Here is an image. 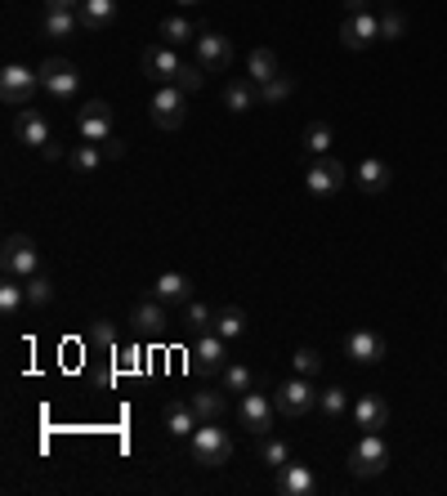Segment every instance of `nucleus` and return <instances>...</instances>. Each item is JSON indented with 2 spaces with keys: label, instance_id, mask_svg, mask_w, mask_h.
I'll use <instances>...</instances> for the list:
<instances>
[{
  "label": "nucleus",
  "instance_id": "15",
  "mask_svg": "<svg viewBox=\"0 0 447 496\" xmlns=\"http://www.w3.org/2000/svg\"><path fill=\"white\" fill-rule=\"evenodd\" d=\"M14 139L28 144V148H46V144L54 139V130H50V121H46L37 108H19V112H14Z\"/></svg>",
  "mask_w": 447,
  "mask_h": 496
},
{
  "label": "nucleus",
  "instance_id": "41",
  "mask_svg": "<svg viewBox=\"0 0 447 496\" xmlns=\"http://www.w3.org/2000/svg\"><path fill=\"white\" fill-rule=\"evenodd\" d=\"M202 81H206V68H202V63H184L175 86H179L184 95H197V90H202Z\"/></svg>",
  "mask_w": 447,
  "mask_h": 496
},
{
  "label": "nucleus",
  "instance_id": "28",
  "mask_svg": "<svg viewBox=\"0 0 447 496\" xmlns=\"http://www.w3.org/2000/svg\"><path fill=\"white\" fill-rule=\"evenodd\" d=\"M331 144H335V135H331L327 121H309V126H304V153H309V157H327Z\"/></svg>",
  "mask_w": 447,
  "mask_h": 496
},
{
  "label": "nucleus",
  "instance_id": "35",
  "mask_svg": "<svg viewBox=\"0 0 447 496\" xmlns=\"http://www.w3.org/2000/svg\"><path fill=\"white\" fill-rule=\"evenodd\" d=\"M215 331H219L224 340H237V335L246 331V313H242V309H219V313H215Z\"/></svg>",
  "mask_w": 447,
  "mask_h": 496
},
{
  "label": "nucleus",
  "instance_id": "29",
  "mask_svg": "<svg viewBox=\"0 0 447 496\" xmlns=\"http://www.w3.org/2000/svg\"><path fill=\"white\" fill-rule=\"evenodd\" d=\"M68 166H72L77 175H95V170L103 166V148H99V144H86V139H81V144L72 148V157H68Z\"/></svg>",
  "mask_w": 447,
  "mask_h": 496
},
{
  "label": "nucleus",
  "instance_id": "32",
  "mask_svg": "<svg viewBox=\"0 0 447 496\" xmlns=\"http://www.w3.org/2000/svg\"><path fill=\"white\" fill-rule=\"evenodd\" d=\"M219 384H224V393H251V389H255V376H251L242 362H228V367L219 371Z\"/></svg>",
  "mask_w": 447,
  "mask_h": 496
},
{
  "label": "nucleus",
  "instance_id": "25",
  "mask_svg": "<svg viewBox=\"0 0 447 496\" xmlns=\"http://www.w3.org/2000/svg\"><path fill=\"white\" fill-rule=\"evenodd\" d=\"M246 77H251L255 86H264V81H273V77H282V68H277V54H273L269 45H260V50H251V59H246Z\"/></svg>",
  "mask_w": 447,
  "mask_h": 496
},
{
  "label": "nucleus",
  "instance_id": "20",
  "mask_svg": "<svg viewBox=\"0 0 447 496\" xmlns=\"http://www.w3.org/2000/svg\"><path fill=\"white\" fill-rule=\"evenodd\" d=\"M277 492H282V496H309V492H313V469L286 460V465L277 469Z\"/></svg>",
  "mask_w": 447,
  "mask_h": 496
},
{
  "label": "nucleus",
  "instance_id": "23",
  "mask_svg": "<svg viewBox=\"0 0 447 496\" xmlns=\"http://www.w3.org/2000/svg\"><path fill=\"white\" fill-rule=\"evenodd\" d=\"M144 335H161L166 331V322H170V313H166V304L161 300H148V304H135V318H130Z\"/></svg>",
  "mask_w": 447,
  "mask_h": 496
},
{
  "label": "nucleus",
  "instance_id": "10",
  "mask_svg": "<svg viewBox=\"0 0 447 496\" xmlns=\"http://www.w3.org/2000/svg\"><path fill=\"white\" fill-rule=\"evenodd\" d=\"M380 41V14H344V23H340V45L344 50H367V45H376Z\"/></svg>",
  "mask_w": 447,
  "mask_h": 496
},
{
  "label": "nucleus",
  "instance_id": "38",
  "mask_svg": "<svg viewBox=\"0 0 447 496\" xmlns=\"http://www.w3.org/2000/svg\"><path fill=\"white\" fill-rule=\"evenodd\" d=\"M260 460H264L269 469H282V465L291 460V447H286L282 438H264V442H260Z\"/></svg>",
  "mask_w": 447,
  "mask_h": 496
},
{
  "label": "nucleus",
  "instance_id": "9",
  "mask_svg": "<svg viewBox=\"0 0 447 496\" xmlns=\"http://www.w3.org/2000/svg\"><path fill=\"white\" fill-rule=\"evenodd\" d=\"M344 184H349V170H344L335 157H313V166H309V175H304V188H309L313 197H335Z\"/></svg>",
  "mask_w": 447,
  "mask_h": 496
},
{
  "label": "nucleus",
  "instance_id": "4",
  "mask_svg": "<svg viewBox=\"0 0 447 496\" xmlns=\"http://www.w3.org/2000/svg\"><path fill=\"white\" fill-rule=\"evenodd\" d=\"M37 90H41V72H28L23 63H10L5 72H0V99H5L14 112H19V108H32Z\"/></svg>",
  "mask_w": 447,
  "mask_h": 496
},
{
  "label": "nucleus",
  "instance_id": "3",
  "mask_svg": "<svg viewBox=\"0 0 447 496\" xmlns=\"http://www.w3.org/2000/svg\"><path fill=\"white\" fill-rule=\"evenodd\" d=\"M0 264H5V273L10 277H32V273H41V251H37V242L28 237V233H10L5 237V251H0Z\"/></svg>",
  "mask_w": 447,
  "mask_h": 496
},
{
  "label": "nucleus",
  "instance_id": "45",
  "mask_svg": "<svg viewBox=\"0 0 447 496\" xmlns=\"http://www.w3.org/2000/svg\"><path fill=\"white\" fill-rule=\"evenodd\" d=\"M344 14H367V0H344Z\"/></svg>",
  "mask_w": 447,
  "mask_h": 496
},
{
  "label": "nucleus",
  "instance_id": "12",
  "mask_svg": "<svg viewBox=\"0 0 447 496\" xmlns=\"http://www.w3.org/2000/svg\"><path fill=\"white\" fill-rule=\"evenodd\" d=\"M77 130H81V139H86V144H108V139H112V103H103V99L86 103V108H81Z\"/></svg>",
  "mask_w": 447,
  "mask_h": 496
},
{
  "label": "nucleus",
  "instance_id": "34",
  "mask_svg": "<svg viewBox=\"0 0 447 496\" xmlns=\"http://www.w3.org/2000/svg\"><path fill=\"white\" fill-rule=\"evenodd\" d=\"M193 411H197V420H219L224 416V393H215V389L193 393Z\"/></svg>",
  "mask_w": 447,
  "mask_h": 496
},
{
  "label": "nucleus",
  "instance_id": "19",
  "mask_svg": "<svg viewBox=\"0 0 447 496\" xmlns=\"http://www.w3.org/2000/svg\"><path fill=\"white\" fill-rule=\"evenodd\" d=\"M77 19H81V32H103L117 23V0H86Z\"/></svg>",
  "mask_w": 447,
  "mask_h": 496
},
{
  "label": "nucleus",
  "instance_id": "16",
  "mask_svg": "<svg viewBox=\"0 0 447 496\" xmlns=\"http://www.w3.org/2000/svg\"><path fill=\"white\" fill-rule=\"evenodd\" d=\"M344 353H349L353 362L371 367V362H380V358H385V335H376L371 327H358V331H349V335H344Z\"/></svg>",
  "mask_w": 447,
  "mask_h": 496
},
{
  "label": "nucleus",
  "instance_id": "5",
  "mask_svg": "<svg viewBox=\"0 0 447 496\" xmlns=\"http://www.w3.org/2000/svg\"><path fill=\"white\" fill-rule=\"evenodd\" d=\"M385 465H389L385 438H380V434H362V438L353 442V451H349V474H353V478H376V474H385Z\"/></svg>",
  "mask_w": 447,
  "mask_h": 496
},
{
  "label": "nucleus",
  "instance_id": "1",
  "mask_svg": "<svg viewBox=\"0 0 447 496\" xmlns=\"http://www.w3.org/2000/svg\"><path fill=\"white\" fill-rule=\"evenodd\" d=\"M188 456H193V465H202V469L228 465V460H233V438H228V429H219L215 420H202V425L193 429V438H188Z\"/></svg>",
  "mask_w": 447,
  "mask_h": 496
},
{
  "label": "nucleus",
  "instance_id": "33",
  "mask_svg": "<svg viewBox=\"0 0 447 496\" xmlns=\"http://www.w3.org/2000/svg\"><path fill=\"white\" fill-rule=\"evenodd\" d=\"M23 291H28V304H32V309H46V304L54 300V282H50L46 273H32V277L23 282Z\"/></svg>",
  "mask_w": 447,
  "mask_h": 496
},
{
  "label": "nucleus",
  "instance_id": "8",
  "mask_svg": "<svg viewBox=\"0 0 447 496\" xmlns=\"http://www.w3.org/2000/svg\"><path fill=\"white\" fill-rule=\"evenodd\" d=\"M237 420H242L246 434L269 438V429H273V420H277V407H273L269 393H242V402H237Z\"/></svg>",
  "mask_w": 447,
  "mask_h": 496
},
{
  "label": "nucleus",
  "instance_id": "7",
  "mask_svg": "<svg viewBox=\"0 0 447 496\" xmlns=\"http://www.w3.org/2000/svg\"><path fill=\"white\" fill-rule=\"evenodd\" d=\"M313 402H318V393H313L309 376H291V380H282V384H277V398H273L277 416H291V420L309 416V411H313Z\"/></svg>",
  "mask_w": 447,
  "mask_h": 496
},
{
  "label": "nucleus",
  "instance_id": "21",
  "mask_svg": "<svg viewBox=\"0 0 447 496\" xmlns=\"http://www.w3.org/2000/svg\"><path fill=\"white\" fill-rule=\"evenodd\" d=\"M166 429H170V438H193V429L202 425L197 420V411H193V402H166Z\"/></svg>",
  "mask_w": 447,
  "mask_h": 496
},
{
  "label": "nucleus",
  "instance_id": "6",
  "mask_svg": "<svg viewBox=\"0 0 447 496\" xmlns=\"http://www.w3.org/2000/svg\"><path fill=\"white\" fill-rule=\"evenodd\" d=\"M148 112H153V126H157V130H179L184 117H188V95H184L179 86H161V90L153 95Z\"/></svg>",
  "mask_w": 447,
  "mask_h": 496
},
{
  "label": "nucleus",
  "instance_id": "27",
  "mask_svg": "<svg viewBox=\"0 0 447 496\" xmlns=\"http://www.w3.org/2000/svg\"><path fill=\"white\" fill-rule=\"evenodd\" d=\"M389 179H393V175H389V166H385L380 157H367V161L358 166V188H362V193H385Z\"/></svg>",
  "mask_w": 447,
  "mask_h": 496
},
{
  "label": "nucleus",
  "instance_id": "13",
  "mask_svg": "<svg viewBox=\"0 0 447 496\" xmlns=\"http://www.w3.org/2000/svg\"><path fill=\"white\" fill-rule=\"evenodd\" d=\"M179 68H184V59L175 54V45H148V50H144V72H148L153 81L175 86V81H179Z\"/></svg>",
  "mask_w": 447,
  "mask_h": 496
},
{
  "label": "nucleus",
  "instance_id": "14",
  "mask_svg": "<svg viewBox=\"0 0 447 496\" xmlns=\"http://www.w3.org/2000/svg\"><path fill=\"white\" fill-rule=\"evenodd\" d=\"M197 63H202L206 72H224V68L233 63V41L202 28V37H197Z\"/></svg>",
  "mask_w": 447,
  "mask_h": 496
},
{
  "label": "nucleus",
  "instance_id": "26",
  "mask_svg": "<svg viewBox=\"0 0 447 496\" xmlns=\"http://www.w3.org/2000/svg\"><path fill=\"white\" fill-rule=\"evenodd\" d=\"M157 37H161V45H184V41H197L202 37V28L193 23V19H161V28H157Z\"/></svg>",
  "mask_w": 447,
  "mask_h": 496
},
{
  "label": "nucleus",
  "instance_id": "18",
  "mask_svg": "<svg viewBox=\"0 0 447 496\" xmlns=\"http://www.w3.org/2000/svg\"><path fill=\"white\" fill-rule=\"evenodd\" d=\"M153 300H161V304H188L193 300L188 273H157L153 277Z\"/></svg>",
  "mask_w": 447,
  "mask_h": 496
},
{
  "label": "nucleus",
  "instance_id": "11",
  "mask_svg": "<svg viewBox=\"0 0 447 496\" xmlns=\"http://www.w3.org/2000/svg\"><path fill=\"white\" fill-rule=\"evenodd\" d=\"M193 367L206 371V376H219V371L228 367V340H224L219 331L197 335V344H193Z\"/></svg>",
  "mask_w": 447,
  "mask_h": 496
},
{
  "label": "nucleus",
  "instance_id": "43",
  "mask_svg": "<svg viewBox=\"0 0 447 496\" xmlns=\"http://www.w3.org/2000/svg\"><path fill=\"white\" fill-rule=\"evenodd\" d=\"M41 157H46V161H59V157H63V144H59V139H50V144L41 148Z\"/></svg>",
  "mask_w": 447,
  "mask_h": 496
},
{
  "label": "nucleus",
  "instance_id": "47",
  "mask_svg": "<svg viewBox=\"0 0 447 496\" xmlns=\"http://www.w3.org/2000/svg\"><path fill=\"white\" fill-rule=\"evenodd\" d=\"M385 5H393V0H385Z\"/></svg>",
  "mask_w": 447,
  "mask_h": 496
},
{
  "label": "nucleus",
  "instance_id": "40",
  "mask_svg": "<svg viewBox=\"0 0 447 496\" xmlns=\"http://www.w3.org/2000/svg\"><path fill=\"white\" fill-rule=\"evenodd\" d=\"M407 37V19L398 10H385L380 14V41H402Z\"/></svg>",
  "mask_w": 447,
  "mask_h": 496
},
{
  "label": "nucleus",
  "instance_id": "44",
  "mask_svg": "<svg viewBox=\"0 0 447 496\" xmlns=\"http://www.w3.org/2000/svg\"><path fill=\"white\" fill-rule=\"evenodd\" d=\"M86 0H46V10H81Z\"/></svg>",
  "mask_w": 447,
  "mask_h": 496
},
{
  "label": "nucleus",
  "instance_id": "46",
  "mask_svg": "<svg viewBox=\"0 0 447 496\" xmlns=\"http://www.w3.org/2000/svg\"><path fill=\"white\" fill-rule=\"evenodd\" d=\"M179 5H206V0H179Z\"/></svg>",
  "mask_w": 447,
  "mask_h": 496
},
{
  "label": "nucleus",
  "instance_id": "22",
  "mask_svg": "<svg viewBox=\"0 0 447 496\" xmlns=\"http://www.w3.org/2000/svg\"><path fill=\"white\" fill-rule=\"evenodd\" d=\"M255 103H260V90H255V81H251V77H246V81H228V86H224V108H228V112H237V117H242V112H251Z\"/></svg>",
  "mask_w": 447,
  "mask_h": 496
},
{
  "label": "nucleus",
  "instance_id": "30",
  "mask_svg": "<svg viewBox=\"0 0 447 496\" xmlns=\"http://www.w3.org/2000/svg\"><path fill=\"white\" fill-rule=\"evenodd\" d=\"M215 313H219V309H206V304L188 300V304H184V327H188L193 335H206V331H215Z\"/></svg>",
  "mask_w": 447,
  "mask_h": 496
},
{
  "label": "nucleus",
  "instance_id": "42",
  "mask_svg": "<svg viewBox=\"0 0 447 496\" xmlns=\"http://www.w3.org/2000/svg\"><path fill=\"white\" fill-rule=\"evenodd\" d=\"M95 340H99L103 349H112V344H117V331H112V322H108V318H99V322H95Z\"/></svg>",
  "mask_w": 447,
  "mask_h": 496
},
{
  "label": "nucleus",
  "instance_id": "39",
  "mask_svg": "<svg viewBox=\"0 0 447 496\" xmlns=\"http://www.w3.org/2000/svg\"><path fill=\"white\" fill-rule=\"evenodd\" d=\"M318 407H322L327 420H340L344 407H349V393H344V389H327V393H318Z\"/></svg>",
  "mask_w": 447,
  "mask_h": 496
},
{
  "label": "nucleus",
  "instance_id": "37",
  "mask_svg": "<svg viewBox=\"0 0 447 496\" xmlns=\"http://www.w3.org/2000/svg\"><path fill=\"white\" fill-rule=\"evenodd\" d=\"M291 90H295V81L282 72V77H273V81L260 86V103H282V99H291Z\"/></svg>",
  "mask_w": 447,
  "mask_h": 496
},
{
  "label": "nucleus",
  "instance_id": "24",
  "mask_svg": "<svg viewBox=\"0 0 447 496\" xmlns=\"http://www.w3.org/2000/svg\"><path fill=\"white\" fill-rule=\"evenodd\" d=\"M46 37L50 41H68V37H77L81 32V19H77V10H46Z\"/></svg>",
  "mask_w": 447,
  "mask_h": 496
},
{
  "label": "nucleus",
  "instance_id": "36",
  "mask_svg": "<svg viewBox=\"0 0 447 496\" xmlns=\"http://www.w3.org/2000/svg\"><path fill=\"white\" fill-rule=\"evenodd\" d=\"M291 367H295V376H309V380H313V376L322 371V353L309 349V344H300V349L291 353Z\"/></svg>",
  "mask_w": 447,
  "mask_h": 496
},
{
  "label": "nucleus",
  "instance_id": "31",
  "mask_svg": "<svg viewBox=\"0 0 447 496\" xmlns=\"http://www.w3.org/2000/svg\"><path fill=\"white\" fill-rule=\"evenodd\" d=\"M23 304H28L23 277H5V282H0V313H5V318H14Z\"/></svg>",
  "mask_w": 447,
  "mask_h": 496
},
{
  "label": "nucleus",
  "instance_id": "17",
  "mask_svg": "<svg viewBox=\"0 0 447 496\" xmlns=\"http://www.w3.org/2000/svg\"><path fill=\"white\" fill-rule=\"evenodd\" d=\"M385 420H389V402H385L380 393H362L358 407H353V425H358L362 434H380Z\"/></svg>",
  "mask_w": 447,
  "mask_h": 496
},
{
  "label": "nucleus",
  "instance_id": "2",
  "mask_svg": "<svg viewBox=\"0 0 447 496\" xmlns=\"http://www.w3.org/2000/svg\"><path fill=\"white\" fill-rule=\"evenodd\" d=\"M41 90H46L54 103H72L77 90H81L77 63H68V59H46V63H41Z\"/></svg>",
  "mask_w": 447,
  "mask_h": 496
}]
</instances>
